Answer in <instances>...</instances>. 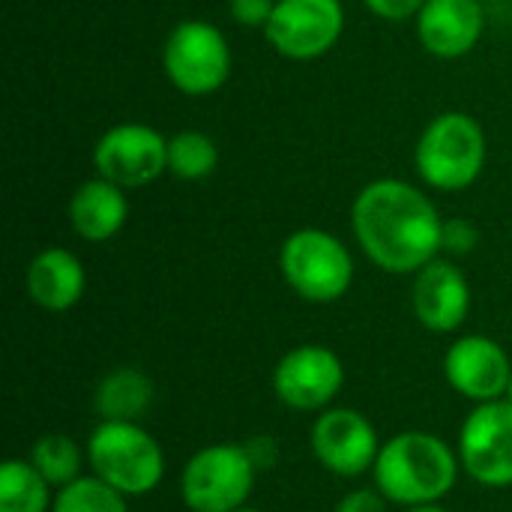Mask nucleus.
<instances>
[{
	"mask_svg": "<svg viewBox=\"0 0 512 512\" xmlns=\"http://www.w3.org/2000/svg\"><path fill=\"white\" fill-rule=\"evenodd\" d=\"M351 231L360 252L393 276H414L441 258L444 219L429 192L402 177H378L354 195Z\"/></svg>",
	"mask_w": 512,
	"mask_h": 512,
	"instance_id": "nucleus-1",
	"label": "nucleus"
},
{
	"mask_svg": "<svg viewBox=\"0 0 512 512\" xmlns=\"http://www.w3.org/2000/svg\"><path fill=\"white\" fill-rule=\"evenodd\" d=\"M462 474L459 453L432 432H399L381 444L375 489L399 507L441 504Z\"/></svg>",
	"mask_w": 512,
	"mask_h": 512,
	"instance_id": "nucleus-2",
	"label": "nucleus"
},
{
	"mask_svg": "<svg viewBox=\"0 0 512 512\" xmlns=\"http://www.w3.org/2000/svg\"><path fill=\"white\" fill-rule=\"evenodd\" d=\"M489 159L483 123L468 111H441L426 123L414 147V168L426 189L453 195L471 189Z\"/></svg>",
	"mask_w": 512,
	"mask_h": 512,
	"instance_id": "nucleus-3",
	"label": "nucleus"
},
{
	"mask_svg": "<svg viewBox=\"0 0 512 512\" xmlns=\"http://www.w3.org/2000/svg\"><path fill=\"white\" fill-rule=\"evenodd\" d=\"M279 273L306 303L327 306L342 300L357 276L351 249L327 228H297L279 246Z\"/></svg>",
	"mask_w": 512,
	"mask_h": 512,
	"instance_id": "nucleus-4",
	"label": "nucleus"
},
{
	"mask_svg": "<svg viewBox=\"0 0 512 512\" xmlns=\"http://www.w3.org/2000/svg\"><path fill=\"white\" fill-rule=\"evenodd\" d=\"M90 471L126 498H141L165 480V450L141 423L99 420L87 438Z\"/></svg>",
	"mask_w": 512,
	"mask_h": 512,
	"instance_id": "nucleus-5",
	"label": "nucleus"
},
{
	"mask_svg": "<svg viewBox=\"0 0 512 512\" xmlns=\"http://www.w3.org/2000/svg\"><path fill=\"white\" fill-rule=\"evenodd\" d=\"M231 69L234 54L228 36L204 18L177 21L162 42V72L183 96L201 99L219 93L228 84Z\"/></svg>",
	"mask_w": 512,
	"mask_h": 512,
	"instance_id": "nucleus-6",
	"label": "nucleus"
},
{
	"mask_svg": "<svg viewBox=\"0 0 512 512\" xmlns=\"http://www.w3.org/2000/svg\"><path fill=\"white\" fill-rule=\"evenodd\" d=\"M258 468L246 444L201 447L180 471V498L189 512H234L249 504Z\"/></svg>",
	"mask_w": 512,
	"mask_h": 512,
	"instance_id": "nucleus-7",
	"label": "nucleus"
},
{
	"mask_svg": "<svg viewBox=\"0 0 512 512\" xmlns=\"http://www.w3.org/2000/svg\"><path fill=\"white\" fill-rule=\"evenodd\" d=\"M348 15L342 0H276V9L264 27L270 48L294 63L327 57L342 33Z\"/></svg>",
	"mask_w": 512,
	"mask_h": 512,
	"instance_id": "nucleus-8",
	"label": "nucleus"
},
{
	"mask_svg": "<svg viewBox=\"0 0 512 512\" xmlns=\"http://www.w3.org/2000/svg\"><path fill=\"white\" fill-rule=\"evenodd\" d=\"M93 168L99 177L123 189L150 186L168 171V138L141 120L117 123L96 141Z\"/></svg>",
	"mask_w": 512,
	"mask_h": 512,
	"instance_id": "nucleus-9",
	"label": "nucleus"
},
{
	"mask_svg": "<svg viewBox=\"0 0 512 512\" xmlns=\"http://www.w3.org/2000/svg\"><path fill=\"white\" fill-rule=\"evenodd\" d=\"M462 471L486 486L507 489L512 486V405L507 399L474 405L459 429L456 444Z\"/></svg>",
	"mask_w": 512,
	"mask_h": 512,
	"instance_id": "nucleus-10",
	"label": "nucleus"
},
{
	"mask_svg": "<svg viewBox=\"0 0 512 512\" xmlns=\"http://www.w3.org/2000/svg\"><path fill=\"white\" fill-rule=\"evenodd\" d=\"M345 387V366L327 345H297L273 369L276 399L300 414H321Z\"/></svg>",
	"mask_w": 512,
	"mask_h": 512,
	"instance_id": "nucleus-11",
	"label": "nucleus"
},
{
	"mask_svg": "<svg viewBox=\"0 0 512 512\" xmlns=\"http://www.w3.org/2000/svg\"><path fill=\"white\" fill-rule=\"evenodd\" d=\"M312 456L318 465L336 477L357 480L363 474H372L378 453H381V438L372 426V420L354 408H327L318 414L309 432Z\"/></svg>",
	"mask_w": 512,
	"mask_h": 512,
	"instance_id": "nucleus-12",
	"label": "nucleus"
},
{
	"mask_svg": "<svg viewBox=\"0 0 512 512\" xmlns=\"http://www.w3.org/2000/svg\"><path fill=\"white\" fill-rule=\"evenodd\" d=\"M444 378L462 399L474 405L498 402L507 396L512 360L492 336H459L444 354Z\"/></svg>",
	"mask_w": 512,
	"mask_h": 512,
	"instance_id": "nucleus-13",
	"label": "nucleus"
},
{
	"mask_svg": "<svg viewBox=\"0 0 512 512\" xmlns=\"http://www.w3.org/2000/svg\"><path fill=\"white\" fill-rule=\"evenodd\" d=\"M411 309L429 333H456L471 315V285L462 267L450 258H435L414 273Z\"/></svg>",
	"mask_w": 512,
	"mask_h": 512,
	"instance_id": "nucleus-14",
	"label": "nucleus"
},
{
	"mask_svg": "<svg viewBox=\"0 0 512 512\" xmlns=\"http://www.w3.org/2000/svg\"><path fill=\"white\" fill-rule=\"evenodd\" d=\"M414 27L426 54L438 60H462L486 33V9L480 0H426Z\"/></svg>",
	"mask_w": 512,
	"mask_h": 512,
	"instance_id": "nucleus-15",
	"label": "nucleus"
},
{
	"mask_svg": "<svg viewBox=\"0 0 512 512\" xmlns=\"http://www.w3.org/2000/svg\"><path fill=\"white\" fill-rule=\"evenodd\" d=\"M27 297L42 312H69L81 303L87 291V273L81 258L66 246H48L36 252L24 273Z\"/></svg>",
	"mask_w": 512,
	"mask_h": 512,
	"instance_id": "nucleus-16",
	"label": "nucleus"
},
{
	"mask_svg": "<svg viewBox=\"0 0 512 512\" xmlns=\"http://www.w3.org/2000/svg\"><path fill=\"white\" fill-rule=\"evenodd\" d=\"M66 216H69L72 231L81 240L108 243L126 228V219H129L126 189L96 174L72 192Z\"/></svg>",
	"mask_w": 512,
	"mask_h": 512,
	"instance_id": "nucleus-17",
	"label": "nucleus"
},
{
	"mask_svg": "<svg viewBox=\"0 0 512 512\" xmlns=\"http://www.w3.org/2000/svg\"><path fill=\"white\" fill-rule=\"evenodd\" d=\"M156 399L153 378L135 366L111 369L93 390V411L108 423H138Z\"/></svg>",
	"mask_w": 512,
	"mask_h": 512,
	"instance_id": "nucleus-18",
	"label": "nucleus"
},
{
	"mask_svg": "<svg viewBox=\"0 0 512 512\" xmlns=\"http://www.w3.org/2000/svg\"><path fill=\"white\" fill-rule=\"evenodd\" d=\"M54 492L30 459H6L0 465V512H51Z\"/></svg>",
	"mask_w": 512,
	"mask_h": 512,
	"instance_id": "nucleus-19",
	"label": "nucleus"
},
{
	"mask_svg": "<svg viewBox=\"0 0 512 512\" xmlns=\"http://www.w3.org/2000/svg\"><path fill=\"white\" fill-rule=\"evenodd\" d=\"M219 168L216 138L201 129H180L168 138V174L186 183L213 177Z\"/></svg>",
	"mask_w": 512,
	"mask_h": 512,
	"instance_id": "nucleus-20",
	"label": "nucleus"
},
{
	"mask_svg": "<svg viewBox=\"0 0 512 512\" xmlns=\"http://www.w3.org/2000/svg\"><path fill=\"white\" fill-rule=\"evenodd\" d=\"M30 465L54 486V489H63L69 486L72 480L81 477V468L87 462V453H81V447L69 438V435H60V432H48L42 438L33 441L30 447Z\"/></svg>",
	"mask_w": 512,
	"mask_h": 512,
	"instance_id": "nucleus-21",
	"label": "nucleus"
},
{
	"mask_svg": "<svg viewBox=\"0 0 512 512\" xmlns=\"http://www.w3.org/2000/svg\"><path fill=\"white\" fill-rule=\"evenodd\" d=\"M51 512H129L126 495L99 480L96 474H81L69 486L54 492Z\"/></svg>",
	"mask_w": 512,
	"mask_h": 512,
	"instance_id": "nucleus-22",
	"label": "nucleus"
},
{
	"mask_svg": "<svg viewBox=\"0 0 512 512\" xmlns=\"http://www.w3.org/2000/svg\"><path fill=\"white\" fill-rule=\"evenodd\" d=\"M480 246V225L474 219L456 216V219H444V231H441V255H471Z\"/></svg>",
	"mask_w": 512,
	"mask_h": 512,
	"instance_id": "nucleus-23",
	"label": "nucleus"
},
{
	"mask_svg": "<svg viewBox=\"0 0 512 512\" xmlns=\"http://www.w3.org/2000/svg\"><path fill=\"white\" fill-rule=\"evenodd\" d=\"M273 9H276V0H228L231 21L249 30H264Z\"/></svg>",
	"mask_w": 512,
	"mask_h": 512,
	"instance_id": "nucleus-24",
	"label": "nucleus"
},
{
	"mask_svg": "<svg viewBox=\"0 0 512 512\" xmlns=\"http://www.w3.org/2000/svg\"><path fill=\"white\" fill-rule=\"evenodd\" d=\"M333 512H390V501L375 486H366L348 492Z\"/></svg>",
	"mask_w": 512,
	"mask_h": 512,
	"instance_id": "nucleus-25",
	"label": "nucleus"
},
{
	"mask_svg": "<svg viewBox=\"0 0 512 512\" xmlns=\"http://www.w3.org/2000/svg\"><path fill=\"white\" fill-rule=\"evenodd\" d=\"M363 3L372 15L384 21H408V18H417L426 0H363Z\"/></svg>",
	"mask_w": 512,
	"mask_h": 512,
	"instance_id": "nucleus-26",
	"label": "nucleus"
},
{
	"mask_svg": "<svg viewBox=\"0 0 512 512\" xmlns=\"http://www.w3.org/2000/svg\"><path fill=\"white\" fill-rule=\"evenodd\" d=\"M246 450H249V456H252V462H255L258 471H270V468L279 462V444H276L270 435H255V438H249V441H246Z\"/></svg>",
	"mask_w": 512,
	"mask_h": 512,
	"instance_id": "nucleus-27",
	"label": "nucleus"
},
{
	"mask_svg": "<svg viewBox=\"0 0 512 512\" xmlns=\"http://www.w3.org/2000/svg\"><path fill=\"white\" fill-rule=\"evenodd\" d=\"M405 512H450L441 504H420V507H405Z\"/></svg>",
	"mask_w": 512,
	"mask_h": 512,
	"instance_id": "nucleus-28",
	"label": "nucleus"
},
{
	"mask_svg": "<svg viewBox=\"0 0 512 512\" xmlns=\"http://www.w3.org/2000/svg\"><path fill=\"white\" fill-rule=\"evenodd\" d=\"M234 512H264V510H255V507H249V504H246V507H240V510H234Z\"/></svg>",
	"mask_w": 512,
	"mask_h": 512,
	"instance_id": "nucleus-29",
	"label": "nucleus"
},
{
	"mask_svg": "<svg viewBox=\"0 0 512 512\" xmlns=\"http://www.w3.org/2000/svg\"><path fill=\"white\" fill-rule=\"evenodd\" d=\"M504 399H507V402L512 405V378H510V387H507V396H504Z\"/></svg>",
	"mask_w": 512,
	"mask_h": 512,
	"instance_id": "nucleus-30",
	"label": "nucleus"
}]
</instances>
